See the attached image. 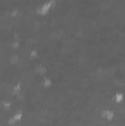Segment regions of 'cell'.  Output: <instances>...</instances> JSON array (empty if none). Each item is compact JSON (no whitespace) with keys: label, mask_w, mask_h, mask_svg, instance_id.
<instances>
[{"label":"cell","mask_w":125,"mask_h":126,"mask_svg":"<svg viewBox=\"0 0 125 126\" xmlns=\"http://www.w3.org/2000/svg\"><path fill=\"white\" fill-rule=\"evenodd\" d=\"M56 4H58L56 0H46V1H43L41 4H38L35 7V15L41 16V18L43 16H49L52 13V10L56 7Z\"/></svg>","instance_id":"cell-1"},{"label":"cell","mask_w":125,"mask_h":126,"mask_svg":"<svg viewBox=\"0 0 125 126\" xmlns=\"http://www.w3.org/2000/svg\"><path fill=\"white\" fill-rule=\"evenodd\" d=\"M22 119H24V111L22 110H15L10 116H9V119H7V123L9 125H18V123H21L22 122Z\"/></svg>","instance_id":"cell-2"},{"label":"cell","mask_w":125,"mask_h":126,"mask_svg":"<svg viewBox=\"0 0 125 126\" xmlns=\"http://www.w3.org/2000/svg\"><path fill=\"white\" fill-rule=\"evenodd\" d=\"M124 91H116V93H113L112 95V100H113V103L116 104V106H119V104H122L124 103Z\"/></svg>","instance_id":"cell-3"},{"label":"cell","mask_w":125,"mask_h":126,"mask_svg":"<svg viewBox=\"0 0 125 126\" xmlns=\"http://www.w3.org/2000/svg\"><path fill=\"white\" fill-rule=\"evenodd\" d=\"M41 87H43L44 90L53 88V79H52L50 76H43V78H41Z\"/></svg>","instance_id":"cell-4"},{"label":"cell","mask_w":125,"mask_h":126,"mask_svg":"<svg viewBox=\"0 0 125 126\" xmlns=\"http://www.w3.org/2000/svg\"><path fill=\"white\" fill-rule=\"evenodd\" d=\"M22 87H24V85H22V82H16V84L12 87V95L18 98L19 94H21V91H22ZM18 100H19V98H18ZM21 109H22V106H21Z\"/></svg>","instance_id":"cell-5"},{"label":"cell","mask_w":125,"mask_h":126,"mask_svg":"<svg viewBox=\"0 0 125 126\" xmlns=\"http://www.w3.org/2000/svg\"><path fill=\"white\" fill-rule=\"evenodd\" d=\"M28 59H30L31 62H35V60L41 59V54H40V51H38L37 48H31V50L28 51Z\"/></svg>","instance_id":"cell-6"}]
</instances>
